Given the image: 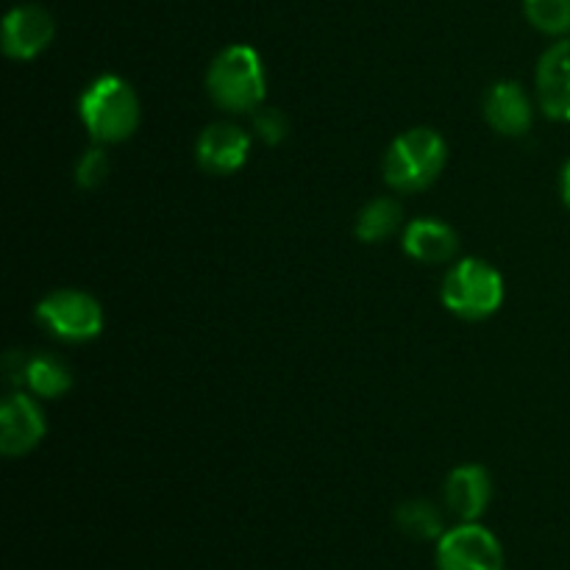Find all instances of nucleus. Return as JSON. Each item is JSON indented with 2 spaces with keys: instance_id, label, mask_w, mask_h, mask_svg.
Instances as JSON below:
<instances>
[{
  "instance_id": "obj_1",
  "label": "nucleus",
  "mask_w": 570,
  "mask_h": 570,
  "mask_svg": "<svg viewBox=\"0 0 570 570\" xmlns=\"http://www.w3.org/2000/svg\"><path fill=\"white\" fill-rule=\"evenodd\" d=\"M83 128L98 145L126 142L139 126V98L120 76H100L78 100Z\"/></svg>"
},
{
  "instance_id": "obj_2",
  "label": "nucleus",
  "mask_w": 570,
  "mask_h": 570,
  "mask_svg": "<svg viewBox=\"0 0 570 570\" xmlns=\"http://www.w3.org/2000/svg\"><path fill=\"white\" fill-rule=\"evenodd\" d=\"M209 98L232 115L256 111L265 104L267 76L262 56L250 45H232L215 56L206 72Z\"/></svg>"
},
{
  "instance_id": "obj_3",
  "label": "nucleus",
  "mask_w": 570,
  "mask_h": 570,
  "mask_svg": "<svg viewBox=\"0 0 570 570\" xmlns=\"http://www.w3.org/2000/svg\"><path fill=\"white\" fill-rule=\"evenodd\" d=\"M449 161V145L434 128H410L393 139L384 156V181L395 193L429 189Z\"/></svg>"
},
{
  "instance_id": "obj_4",
  "label": "nucleus",
  "mask_w": 570,
  "mask_h": 570,
  "mask_svg": "<svg viewBox=\"0 0 570 570\" xmlns=\"http://www.w3.org/2000/svg\"><path fill=\"white\" fill-rule=\"evenodd\" d=\"M443 306L462 321H484L504 304V278L484 259H460L443 278Z\"/></svg>"
},
{
  "instance_id": "obj_5",
  "label": "nucleus",
  "mask_w": 570,
  "mask_h": 570,
  "mask_svg": "<svg viewBox=\"0 0 570 570\" xmlns=\"http://www.w3.org/2000/svg\"><path fill=\"white\" fill-rule=\"evenodd\" d=\"M45 332L65 343H89L104 332V306L81 289H53L37 304Z\"/></svg>"
},
{
  "instance_id": "obj_6",
  "label": "nucleus",
  "mask_w": 570,
  "mask_h": 570,
  "mask_svg": "<svg viewBox=\"0 0 570 570\" xmlns=\"http://www.w3.org/2000/svg\"><path fill=\"white\" fill-rule=\"evenodd\" d=\"M438 570H504V549L490 529L460 523L438 540Z\"/></svg>"
},
{
  "instance_id": "obj_7",
  "label": "nucleus",
  "mask_w": 570,
  "mask_h": 570,
  "mask_svg": "<svg viewBox=\"0 0 570 570\" xmlns=\"http://www.w3.org/2000/svg\"><path fill=\"white\" fill-rule=\"evenodd\" d=\"M48 423L31 395L9 393L0 404V454L22 456L42 443Z\"/></svg>"
},
{
  "instance_id": "obj_8",
  "label": "nucleus",
  "mask_w": 570,
  "mask_h": 570,
  "mask_svg": "<svg viewBox=\"0 0 570 570\" xmlns=\"http://www.w3.org/2000/svg\"><path fill=\"white\" fill-rule=\"evenodd\" d=\"M56 22L42 6H14L3 17V53L17 61H31L53 42Z\"/></svg>"
},
{
  "instance_id": "obj_9",
  "label": "nucleus",
  "mask_w": 570,
  "mask_h": 570,
  "mask_svg": "<svg viewBox=\"0 0 570 570\" xmlns=\"http://www.w3.org/2000/svg\"><path fill=\"white\" fill-rule=\"evenodd\" d=\"M534 89L546 117L570 122V39H560L540 56Z\"/></svg>"
},
{
  "instance_id": "obj_10",
  "label": "nucleus",
  "mask_w": 570,
  "mask_h": 570,
  "mask_svg": "<svg viewBox=\"0 0 570 570\" xmlns=\"http://www.w3.org/2000/svg\"><path fill=\"white\" fill-rule=\"evenodd\" d=\"M250 137L234 122H212L195 142V159L212 176H232L248 161Z\"/></svg>"
},
{
  "instance_id": "obj_11",
  "label": "nucleus",
  "mask_w": 570,
  "mask_h": 570,
  "mask_svg": "<svg viewBox=\"0 0 570 570\" xmlns=\"http://www.w3.org/2000/svg\"><path fill=\"white\" fill-rule=\"evenodd\" d=\"M484 120L504 137H523L532 128V98L515 81H499L484 95Z\"/></svg>"
},
{
  "instance_id": "obj_12",
  "label": "nucleus",
  "mask_w": 570,
  "mask_h": 570,
  "mask_svg": "<svg viewBox=\"0 0 570 570\" xmlns=\"http://www.w3.org/2000/svg\"><path fill=\"white\" fill-rule=\"evenodd\" d=\"M493 501V479L482 465H460L445 482V504L462 523H476Z\"/></svg>"
},
{
  "instance_id": "obj_13",
  "label": "nucleus",
  "mask_w": 570,
  "mask_h": 570,
  "mask_svg": "<svg viewBox=\"0 0 570 570\" xmlns=\"http://www.w3.org/2000/svg\"><path fill=\"white\" fill-rule=\"evenodd\" d=\"M404 250L412 259L423 262V265H445L460 254V237L449 223L440 220H412L404 228Z\"/></svg>"
},
{
  "instance_id": "obj_14",
  "label": "nucleus",
  "mask_w": 570,
  "mask_h": 570,
  "mask_svg": "<svg viewBox=\"0 0 570 570\" xmlns=\"http://www.w3.org/2000/svg\"><path fill=\"white\" fill-rule=\"evenodd\" d=\"M22 387H28L39 399H59L72 387V373L59 356L39 351V354H28Z\"/></svg>"
},
{
  "instance_id": "obj_15",
  "label": "nucleus",
  "mask_w": 570,
  "mask_h": 570,
  "mask_svg": "<svg viewBox=\"0 0 570 570\" xmlns=\"http://www.w3.org/2000/svg\"><path fill=\"white\" fill-rule=\"evenodd\" d=\"M401 217H404V209L395 198H373L371 204L362 206V212L356 215V237L362 243H384V239L393 237L401 228Z\"/></svg>"
},
{
  "instance_id": "obj_16",
  "label": "nucleus",
  "mask_w": 570,
  "mask_h": 570,
  "mask_svg": "<svg viewBox=\"0 0 570 570\" xmlns=\"http://www.w3.org/2000/svg\"><path fill=\"white\" fill-rule=\"evenodd\" d=\"M395 523L412 540H440L445 534L443 515H440V510L432 501H404L395 510Z\"/></svg>"
},
{
  "instance_id": "obj_17",
  "label": "nucleus",
  "mask_w": 570,
  "mask_h": 570,
  "mask_svg": "<svg viewBox=\"0 0 570 570\" xmlns=\"http://www.w3.org/2000/svg\"><path fill=\"white\" fill-rule=\"evenodd\" d=\"M527 20L549 37L570 33V0H523Z\"/></svg>"
},
{
  "instance_id": "obj_18",
  "label": "nucleus",
  "mask_w": 570,
  "mask_h": 570,
  "mask_svg": "<svg viewBox=\"0 0 570 570\" xmlns=\"http://www.w3.org/2000/svg\"><path fill=\"white\" fill-rule=\"evenodd\" d=\"M109 170H111V159H109V154H106L104 145H98V148H89V150H83V156L78 159V165H76V184L81 189H98L100 184L109 178Z\"/></svg>"
},
{
  "instance_id": "obj_19",
  "label": "nucleus",
  "mask_w": 570,
  "mask_h": 570,
  "mask_svg": "<svg viewBox=\"0 0 570 570\" xmlns=\"http://www.w3.org/2000/svg\"><path fill=\"white\" fill-rule=\"evenodd\" d=\"M254 131L262 142L273 148V145L284 142V137H287L289 131V122L287 117H284V111L271 109V106H259V109L254 111Z\"/></svg>"
},
{
  "instance_id": "obj_20",
  "label": "nucleus",
  "mask_w": 570,
  "mask_h": 570,
  "mask_svg": "<svg viewBox=\"0 0 570 570\" xmlns=\"http://www.w3.org/2000/svg\"><path fill=\"white\" fill-rule=\"evenodd\" d=\"M26 365H28V354H22V351H9V354L3 356L6 384H11V387H22V384H26Z\"/></svg>"
},
{
  "instance_id": "obj_21",
  "label": "nucleus",
  "mask_w": 570,
  "mask_h": 570,
  "mask_svg": "<svg viewBox=\"0 0 570 570\" xmlns=\"http://www.w3.org/2000/svg\"><path fill=\"white\" fill-rule=\"evenodd\" d=\"M560 193H562V204L570 209V159L562 167V178H560Z\"/></svg>"
}]
</instances>
